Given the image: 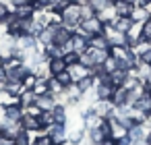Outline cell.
I'll return each mask as SVG.
<instances>
[{
  "mask_svg": "<svg viewBox=\"0 0 151 145\" xmlns=\"http://www.w3.org/2000/svg\"><path fill=\"white\" fill-rule=\"evenodd\" d=\"M48 87H50V93H54V95H60V93L64 91V87L58 83L56 77H50V79H48Z\"/></svg>",
  "mask_w": 151,
  "mask_h": 145,
  "instance_id": "cell-35",
  "label": "cell"
},
{
  "mask_svg": "<svg viewBox=\"0 0 151 145\" xmlns=\"http://www.w3.org/2000/svg\"><path fill=\"white\" fill-rule=\"evenodd\" d=\"M4 91H9V93H11V95H15V97H21V95H23V91H25V87H23V83L6 81V83H4Z\"/></svg>",
  "mask_w": 151,
  "mask_h": 145,
  "instance_id": "cell-28",
  "label": "cell"
},
{
  "mask_svg": "<svg viewBox=\"0 0 151 145\" xmlns=\"http://www.w3.org/2000/svg\"><path fill=\"white\" fill-rule=\"evenodd\" d=\"M139 60H141V62H145V64H151V48H149L147 52H143V54L139 56Z\"/></svg>",
  "mask_w": 151,
  "mask_h": 145,
  "instance_id": "cell-43",
  "label": "cell"
},
{
  "mask_svg": "<svg viewBox=\"0 0 151 145\" xmlns=\"http://www.w3.org/2000/svg\"><path fill=\"white\" fill-rule=\"evenodd\" d=\"M141 38L143 40H151V17L143 23V31H141Z\"/></svg>",
  "mask_w": 151,
  "mask_h": 145,
  "instance_id": "cell-41",
  "label": "cell"
},
{
  "mask_svg": "<svg viewBox=\"0 0 151 145\" xmlns=\"http://www.w3.org/2000/svg\"><path fill=\"white\" fill-rule=\"evenodd\" d=\"M0 145H15V141H13V139H2V141H0Z\"/></svg>",
  "mask_w": 151,
  "mask_h": 145,
  "instance_id": "cell-46",
  "label": "cell"
},
{
  "mask_svg": "<svg viewBox=\"0 0 151 145\" xmlns=\"http://www.w3.org/2000/svg\"><path fill=\"white\" fill-rule=\"evenodd\" d=\"M145 9H147V11H149V15H151V0H149V2L145 4Z\"/></svg>",
  "mask_w": 151,
  "mask_h": 145,
  "instance_id": "cell-49",
  "label": "cell"
},
{
  "mask_svg": "<svg viewBox=\"0 0 151 145\" xmlns=\"http://www.w3.org/2000/svg\"><path fill=\"white\" fill-rule=\"evenodd\" d=\"M110 56V50H99V48H87L81 56H79V62L85 66V69H95L99 64L106 62V58Z\"/></svg>",
  "mask_w": 151,
  "mask_h": 145,
  "instance_id": "cell-1",
  "label": "cell"
},
{
  "mask_svg": "<svg viewBox=\"0 0 151 145\" xmlns=\"http://www.w3.org/2000/svg\"><path fill=\"white\" fill-rule=\"evenodd\" d=\"M37 83V77H35V73H29L25 79H23V87L25 89H33V85Z\"/></svg>",
  "mask_w": 151,
  "mask_h": 145,
  "instance_id": "cell-40",
  "label": "cell"
},
{
  "mask_svg": "<svg viewBox=\"0 0 151 145\" xmlns=\"http://www.w3.org/2000/svg\"><path fill=\"white\" fill-rule=\"evenodd\" d=\"M13 15L17 19H31L35 15V2L31 0V2H23V4H17L13 9Z\"/></svg>",
  "mask_w": 151,
  "mask_h": 145,
  "instance_id": "cell-8",
  "label": "cell"
},
{
  "mask_svg": "<svg viewBox=\"0 0 151 145\" xmlns=\"http://www.w3.org/2000/svg\"><path fill=\"white\" fill-rule=\"evenodd\" d=\"M52 116H54V124H64V126H66L68 114H66V106H64V104H58V102H56V106L52 108Z\"/></svg>",
  "mask_w": 151,
  "mask_h": 145,
  "instance_id": "cell-18",
  "label": "cell"
},
{
  "mask_svg": "<svg viewBox=\"0 0 151 145\" xmlns=\"http://www.w3.org/2000/svg\"><path fill=\"white\" fill-rule=\"evenodd\" d=\"M81 116H83V120H85V128H95V126H99V124H101V120H104V118L93 110V106H91V108H87V110H83V114H81Z\"/></svg>",
  "mask_w": 151,
  "mask_h": 145,
  "instance_id": "cell-11",
  "label": "cell"
},
{
  "mask_svg": "<svg viewBox=\"0 0 151 145\" xmlns=\"http://www.w3.org/2000/svg\"><path fill=\"white\" fill-rule=\"evenodd\" d=\"M126 95H128V87H124V85H120V87H116L114 89V93H112V106L114 108H120V106H126Z\"/></svg>",
  "mask_w": 151,
  "mask_h": 145,
  "instance_id": "cell-14",
  "label": "cell"
},
{
  "mask_svg": "<svg viewBox=\"0 0 151 145\" xmlns=\"http://www.w3.org/2000/svg\"><path fill=\"white\" fill-rule=\"evenodd\" d=\"M114 89H116V87L112 85L110 75H108V77H104V79H99V81L95 83V97H97V100H101V102H110V100H112Z\"/></svg>",
  "mask_w": 151,
  "mask_h": 145,
  "instance_id": "cell-4",
  "label": "cell"
},
{
  "mask_svg": "<svg viewBox=\"0 0 151 145\" xmlns=\"http://www.w3.org/2000/svg\"><path fill=\"white\" fill-rule=\"evenodd\" d=\"M110 2H112V4H114V2H118V0H110Z\"/></svg>",
  "mask_w": 151,
  "mask_h": 145,
  "instance_id": "cell-51",
  "label": "cell"
},
{
  "mask_svg": "<svg viewBox=\"0 0 151 145\" xmlns=\"http://www.w3.org/2000/svg\"><path fill=\"white\" fill-rule=\"evenodd\" d=\"M35 95H44V93H50V87H48V79H37V83L33 85L31 89Z\"/></svg>",
  "mask_w": 151,
  "mask_h": 145,
  "instance_id": "cell-32",
  "label": "cell"
},
{
  "mask_svg": "<svg viewBox=\"0 0 151 145\" xmlns=\"http://www.w3.org/2000/svg\"><path fill=\"white\" fill-rule=\"evenodd\" d=\"M25 112H27V114H31V116H37V118H40V114H42V110H40L37 106H31V108H27Z\"/></svg>",
  "mask_w": 151,
  "mask_h": 145,
  "instance_id": "cell-45",
  "label": "cell"
},
{
  "mask_svg": "<svg viewBox=\"0 0 151 145\" xmlns=\"http://www.w3.org/2000/svg\"><path fill=\"white\" fill-rule=\"evenodd\" d=\"M126 2H130V4H137V0H126Z\"/></svg>",
  "mask_w": 151,
  "mask_h": 145,
  "instance_id": "cell-50",
  "label": "cell"
},
{
  "mask_svg": "<svg viewBox=\"0 0 151 145\" xmlns=\"http://www.w3.org/2000/svg\"><path fill=\"white\" fill-rule=\"evenodd\" d=\"M91 17H95L93 6H91L89 2H83V4H81V21H83V19H91Z\"/></svg>",
  "mask_w": 151,
  "mask_h": 145,
  "instance_id": "cell-36",
  "label": "cell"
},
{
  "mask_svg": "<svg viewBox=\"0 0 151 145\" xmlns=\"http://www.w3.org/2000/svg\"><path fill=\"white\" fill-rule=\"evenodd\" d=\"M21 124H23V131L25 133H44V128H42V124H40V118L37 116H31V114H23V118H21Z\"/></svg>",
  "mask_w": 151,
  "mask_h": 145,
  "instance_id": "cell-6",
  "label": "cell"
},
{
  "mask_svg": "<svg viewBox=\"0 0 151 145\" xmlns=\"http://www.w3.org/2000/svg\"><path fill=\"white\" fill-rule=\"evenodd\" d=\"M44 54H46L48 60H50V58H62V56H64L62 50H60V46H56V44H48V46H44Z\"/></svg>",
  "mask_w": 151,
  "mask_h": 145,
  "instance_id": "cell-29",
  "label": "cell"
},
{
  "mask_svg": "<svg viewBox=\"0 0 151 145\" xmlns=\"http://www.w3.org/2000/svg\"><path fill=\"white\" fill-rule=\"evenodd\" d=\"M149 116H151V110H149Z\"/></svg>",
  "mask_w": 151,
  "mask_h": 145,
  "instance_id": "cell-52",
  "label": "cell"
},
{
  "mask_svg": "<svg viewBox=\"0 0 151 145\" xmlns=\"http://www.w3.org/2000/svg\"><path fill=\"white\" fill-rule=\"evenodd\" d=\"M145 135H147V131H145V124H141V126H132V128L128 131L130 143H139V141H145Z\"/></svg>",
  "mask_w": 151,
  "mask_h": 145,
  "instance_id": "cell-27",
  "label": "cell"
},
{
  "mask_svg": "<svg viewBox=\"0 0 151 145\" xmlns=\"http://www.w3.org/2000/svg\"><path fill=\"white\" fill-rule=\"evenodd\" d=\"M97 17H99V19H101V21H104V23L108 25V23H112V21H114V19H116L118 15H116V9H114V4H112V6L104 9L101 13H97Z\"/></svg>",
  "mask_w": 151,
  "mask_h": 145,
  "instance_id": "cell-30",
  "label": "cell"
},
{
  "mask_svg": "<svg viewBox=\"0 0 151 145\" xmlns=\"http://www.w3.org/2000/svg\"><path fill=\"white\" fill-rule=\"evenodd\" d=\"M128 79V69H116L114 73H110V81L114 87H120L124 85V81Z\"/></svg>",
  "mask_w": 151,
  "mask_h": 145,
  "instance_id": "cell-21",
  "label": "cell"
},
{
  "mask_svg": "<svg viewBox=\"0 0 151 145\" xmlns=\"http://www.w3.org/2000/svg\"><path fill=\"white\" fill-rule=\"evenodd\" d=\"M40 124H42V128H44V131H46V128H50V126L54 124L52 110H50V112H42V114H40Z\"/></svg>",
  "mask_w": 151,
  "mask_h": 145,
  "instance_id": "cell-33",
  "label": "cell"
},
{
  "mask_svg": "<svg viewBox=\"0 0 151 145\" xmlns=\"http://www.w3.org/2000/svg\"><path fill=\"white\" fill-rule=\"evenodd\" d=\"M68 73H70V79H73V83H79L81 79H85V77L89 75V69H85L81 62H77V64L68 66Z\"/></svg>",
  "mask_w": 151,
  "mask_h": 145,
  "instance_id": "cell-17",
  "label": "cell"
},
{
  "mask_svg": "<svg viewBox=\"0 0 151 145\" xmlns=\"http://www.w3.org/2000/svg\"><path fill=\"white\" fill-rule=\"evenodd\" d=\"M79 56H81V54H77V52H68V54H64L62 58H64L66 66H73V64H77V62H79Z\"/></svg>",
  "mask_w": 151,
  "mask_h": 145,
  "instance_id": "cell-39",
  "label": "cell"
},
{
  "mask_svg": "<svg viewBox=\"0 0 151 145\" xmlns=\"http://www.w3.org/2000/svg\"><path fill=\"white\" fill-rule=\"evenodd\" d=\"M56 25H58V23H56ZM56 25H48V27H44V29L40 31V35H37L40 46H48V44L54 42V29H56Z\"/></svg>",
  "mask_w": 151,
  "mask_h": 145,
  "instance_id": "cell-19",
  "label": "cell"
},
{
  "mask_svg": "<svg viewBox=\"0 0 151 145\" xmlns=\"http://www.w3.org/2000/svg\"><path fill=\"white\" fill-rule=\"evenodd\" d=\"M29 145H54V141L50 139L48 133H37L35 137H31V143Z\"/></svg>",
  "mask_w": 151,
  "mask_h": 145,
  "instance_id": "cell-31",
  "label": "cell"
},
{
  "mask_svg": "<svg viewBox=\"0 0 151 145\" xmlns=\"http://www.w3.org/2000/svg\"><path fill=\"white\" fill-rule=\"evenodd\" d=\"M46 133L50 135V139L54 141V145H60L66 139V126L64 124H52L50 128H46Z\"/></svg>",
  "mask_w": 151,
  "mask_h": 145,
  "instance_id": "cell-12",
  "label": "cell"
},
{
  "mask_svg": "<svg viewBox=\"0 0 151 145\" xmlns=\"http://www.w3.org/2000/svg\"><path fill=\"white\" fill-rule=\"evenodd\" d=\"M9 13H11V11H9V6L2 2V0H0V23H4V19L9 17Z\"/></svg>",
  "mask_w": 151,
  "mask_h": 145,
  "instance_id": "cell-42",
  "label": "cell"
},
{
  "mask_svg": "<svg viewBox=\"0 0 151 145\" xmlns=\"http://www.w3.org/2000/svg\"><path fill=\"white\" fill-rule=\"evenodd\" d=\"M56 79H58V83H60L62 87H68V85H73V79H70V73H68V69H66L64 73L56 75Z\"/></svg>",
  "mask_w": 151,
  "mask_h": 145,
  "instance_id": "cell-38",
  "label": "cell"
},
{
  "mask_svg": "<svg viewBox=\"0 0 151 145\" xmlns=\"http://www.w3.org/2000/svg\"><path fill=\"white\" fill-rule=\"evenodd\" d=\"M104 27H106V23L95 15V17H91V19H83L81 25H79L75 31L81 33V35H85V38L89 40V38H93V35H101V33H104Z\"/></svg>",
  "mask_w": 151,
  "mask_h": 145,
  "instance_id": "cell-3",
  "label": "cell"
},
{
  "mask_svg": "<svg viewBox=\"0 0 151 145\" xmlns=\"http://www.w3.org/2000/svg\"><path fill=\"white\" fill-rule=\"evenodd\" d=\"M23 114H25V110H23V108H21L19 104L2 108V118H6V120H11V122H21Z\"/></svg>",
  "mask_w": 151,
  "mask_h": 145,
  "instance_id": "cell-10",
  "label": "cell"
},
{
  "mask_svg": "<svg viewBox=\"0 0 151 145\" xmlns=\"http://www.w3.org/2000/svg\"><path fill=\"white\" fill-rule=\"evenodd\" d=\"M114 9H116V15H118V17H130L134 4L126 2V0H118V2H114Z\"/></svg>",
  "mask_w": 151,
  "mask_h": 145,
  "instance_id": "cell-22",
  "label": "cell"
},
{
  "mask_svg": "<svg viewBox=\"0 0 151 145\" xmlns=\"http://www.w3.org/2000/svg\"><path fill=\"white\" fill-rule=\"evenodd\" d=\"M48 69H50V75H52V77H56V75L64 73L68 66H66L64 58H50V60H48Z\"/></svg>",
  "mask_w": 151,
  "mask_h": 145,
  "instance_id": "cell-20",
  "label": "cell"
},
{
  "mask_svg": "<svg viewBox=\"0 0 151 145\" xmlns=\"http://www.w3.org/2000/svg\"><path fill=\"white\" fill-rule=\"evenodd\" d=\"M147 2H149V0H137V4H134V6H145Z\"/></svg>",
  "mask_w": 151,
  "mask_h": 145,
  "instance_id": "cell-48",
  "label": "cell"
},
{
  "mask_svg": "<svg viewBox=\"0 0 151 145\" xmlns=\"http://www.w3.org/2000/svg\"><path fill=\"white\" fill-rule=\"evenodd\" d=\"M145 143H147V145H151V128H149V131H147V135H145Z\"/></svg>",
  "mask_w": 151,
  "mask_h": 145,
  "instance_id": "cell-47",
  "label": "cell"
},
{
  "mask_svg": "<svg viewBox=\"0 0 151 145\" xmlns=\"http://www.w3.org/2000/svg\"><path fill=\"white\" fill-rule=\"evenodd\" d=\"M35 106H37L42 112H50V110L56 106V95H54V93H44V95H37Z\"/></svg>",
  "mask_w": 151,
  "mask_h": 145,
  "instance_id": "cell-13",
  "label": "cell"
},
{
  "mask_svg": "<svg viewBox=\"0 0 151 145\" xmlns=\"http://www.w3.org/2000/svg\"><path fill=\"white\" fill-rule=\"evenodd\" d=\"M87 48H89V40H87L85 35H81V33L73 31V52H77V54H83Z\"/></svg>",
  "mask_w": 151,
  "mask_h": 145,
  "instance_id": "cell-16",
  "label": "cell"
},
{
  "mask_svg": "<svg viewBox=\"0 0 151 145\" xmlns=\"http://www.w3.org/2000/svg\"><path fill=\"white\" fill-rule=\"evenodd\" d=\"M132 23H134V21H132L130 17H116L110 25H112L116 31H120V33H124V35H126V33H128V29L132 27Z\"/></svg>",
  "mask_w": 151,
  "mask_h": 145,
  "instance_id": "cell-15",
  "label": "cell"
},
{
  "mask_svg": "<svg viewBox=\"0 0 151 145\" xmlns=\"http://www.w3.org/2000/svg\"><path fill=\"white\" fill-rule=\"evenodd\" d=\"M87 2L93 6L95 15H97V13H101V11H104V9H108V6H112V2H110V0H87Z\"/></svg>",
  "mask_w": 151,
  "mask_h": 145,
  "instance_id": "cell-34",
  "label": "cell"
},
{
  "mask_svg": "<svg viewBox=\"0 0 151 145\" xmlns=\"http://www.w3.org/2000/svg\"><path fill=\"white\" fill-rule=\"evenodd\" d=\"M89 46H91V48H99V50H110V42H108V38H106L104 33L89 38Z\"/></svg>",
  "mask_w": 151,
  "mask_h": 145,
  "instance_id": "cell-26",
  "label": "cell"
},
{
  "mask_svg": "<svg viewBox=\"0 0 151 145\" xmlns=\"http://www.w3.org/2000/svg\"><path fill=\"white\" fill-rule=\"evenodd\" d=\"M101 66H104V69H106V73L110 75V73H114V71L118 69V60H116V58H112V56H108V58H106V62H104Z\"/></svg>",
  "mask_w": 151,
  "mask_h": 145,
  "instance_id": "cell-37",
  "label": "cell"
},
{
  "mask_svg": "<svg viewBox=\"0 0 151 145\" xmlns=\"http://www.w3.org/2000/svg\"><path fill=\"white\" fill-rule=\"evenodd\" d=\"M60 23L64 27H68L70 31H75L81 25V4L77 2H68V6L60 13Z\"/></svg>",
  "mask_w": 151,
  "mask_h": 145,
  "instance_id": "cell-2",
  "label": "cell"
},
{
  "mask_svg": "<svg viewBox=\"0 0 151 145\" xmlns=\"http://www.w3.org/2000/svg\"><path fill=\"white\" fill-rule=\"evenodd\" d=\"M149 17H151V15H149V11H147L145 6H134V9H132V15H130V19H132L134 23H145Z\"/></svg>",
  "mask_w": 151,
  "mask_h": 145,
  "instance_id": "cell-25",
  "label": "cell"
},
{
  "mask_svg": "<svg viewBox=\"0 0 151 145\" xmlns=\"http://www.w3.org/2000/svg\"><path fill=\"white\" fill-rule=\"evenodd\" d=\"M29 73H31V69H29L27 64H19V66H15L13 71L4 73V79H6V81H13V83H23V79H25Z\"/></svg>",
  "mask_w": 151,
  "mask_h": 145,
  "instance_id": "cell-5",
  "label": "cell"
},
{
  "mask_svg": "<svg viewBox=\"0 0 151 145\" xmlns=\"http://www.w3.org/2000/svg\"><path fill=\"white\" fill-rule=\"evenodd\" d=\"M70 38H73V31H70L68 27H64L62 23H58L56 29H54V42H52V44H56V46H64L66 42H70Z\"/></svg>",
  "mask_w": 151,
  "mask_h": 145,
  "instance_id": "cell-9",
  "label": "cell"
},
{
  "mask_svg": "<svg viewBox=\"0 0 151 145\" xmlns=\"http://www.w3.org/2000/svg\"><path fill=\"white\" fill-rule=\"evenodd\" d=\"M35 100H37V95H35L31 89H25V91H23V95L19 97V106H21L23 110H27V108L35 106Z\"/></svg>",
  "mask_w": 151,
  "mask_h": 145,
  "instance_id": "cell-23",
  "label": "cell"
},
{
  "mask_svg": "<svg viewBox=\"0 0 151 145\" xmlns=\"http://www.w3.org/2000/svg\"><path fill=\"white\" fill-rule=\"evenodd\" d=\"M132 110H137V112H143V114H147L149 116V110H151V91H143L137 100H134V104H132Z\"/></svg>",
  "mask_w": 151,
  "mask_h": 145,
  "instance_id": "cell-7",
  "label": "cell"
},
{
  "mask_svg": "<svg viewBox=\"0 0 151 145\" xmlns=\"http://www.w3.org/2000/svg\"><path fill=\"white\" fill-rule=\"evenodd\" d=\"M97 145H118V141H116L114 137H104V139H101Z\"/></svg>",
  "mask_w": 151,
  "mask_h": 145,
  "instance_id": "cell-44",
  "label": "cell"
},
{
  "mask_svg": "<svg viewBox=\"0 0 151 145\" xmlns=\"http://www.w3.org/2000/svg\"><path fill=\"white\" fill-rule=\"evenodd\" d=\"M95 79L91 77V75H87L85 79H81L79 83H77V87H79V91H81V95H85V93H89V91H93L95 89Z\"/></svg>",
  "mask_w": 151,
  "mask_h": 145,
  "instance_id": "cell-24",
  "label": "cell"
}]
</instances>
